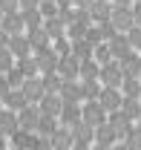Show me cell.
Segmentation results:
<instances>
[{"label": "cell", "instance_id": "1", "mask_svg": "<svg viewBox=\"0 0 141 150\" xmlns=\"http://www.w3.org/2000/svg\"><path fill=\"white\" fill-rule=\"evenodd\" d=\"M109 23L115 26V32H124V35H127V32L135 26V20H133V6H112Z\"/></svg>", "mask_w": 141, "mask_h": 150}, {"label": "cell", "instance_id": "2", "mask_svg": "<svg viewBox=\"0 0 141 150\" xmlns=\"http://www.w3.org/2000/svg\"><path fill=\"white\" fill-rule=\"evenodd\" d=\"M81 118H84V124H89V127L95 130V127L106 124V110L98 101H87V104L81 107Z\"/></svg>", "mask_w": 141, "mask_h": 150}, {"label": "cell", "instance_id": "3", "mask_svg": "<svg viewBox=\"0 0 141 150\" xmlns=\"http://www.w3.org/2000/svg\"><path fill=\"white\" fill-rule=\"evenodd\" d=\"M101 87H115V90H121V81H124V72H121V64L118 61H109L101 67Z\"/></svg>", "mask_w": 141, "mask_h": 150}, {"label": "cell", "instance_id": "4", "mask_svg": "<svg viewBox=\"0 0 141 150\" xmlns=\"http://www.w3.org/2000/svg\"><path fill=\"white\" fill-rule=\"evenodd\" d=\"M58 75L63 78V81H78L81 78V61L72 55H63L61 61H58Z\"/></svg>", "mask_w": 141, "mask_h": 150}, {"label": "cell", "instance_id": "5", "mask_svg": "<svg viewBox=\"0 0 141 150\" xmlns=\"http://www.w3.org/2000/svg\"><path fill=\"white\" fill-rule=\"evenodd\" d=\"M37 121H40V110H37V104H26V107H20V110H18V124H20V130L35 133V130H37Z\"/></svg>", "mask_w": 141, "mask_h": 150}, {"label": "cell", "instance_id": "6", "mask_svg": "<svg viewBox=\"0 0 141 150\" xmlns=\"http://www.w3.org/2000/svg\"><path fill=\"white\" fill-rule=\"evenodd\" d=\"M98 104H101V107L106 110V115H109V112L121 110L124 95H121V90H115V87H104V90H101V95H98Z\"/></svg>", "mask_w": 141, "mask_h": 150}, {"label": "cell", "instance_id": "7", "mask_svg": "<svg viewBox=\"0 0 141 150\" xmlns=\"http://www.w3.org/2000/svg\"><path fill=\"white\" fill-rule=\"evenodd\" d=\"M58 95L63 104H78V101H84V87H81V81H63Z\"/></svg>", "mask_w": 141, "mask_h": 150}, {"label": "cell", "instance_id": "8", "mask_svg": "<svg viewBox=\"0 0 141 150\" xmlns=\"http://www.w3.org/2000/svg\"><path fill=\"white\" fill-rule=\"evenodd\" d=\"M37 110H40V115L58 118L61 110H63V101H61V95H43V98L37 101Z\"/></svg>", "mask_w": 141, "mask_h": 150}, {"label": "cell", "instance_id": "9", "mask_svg": "<svg viewBox=\"0 0 141 150\" xmlns=\"http://www.w3.org/2000/svg\"><path fill=\"white\" fill-rule=\"evenodd\" d=\"M20 90H23V98H26V104H37V101L46 95V93H43V84H40V78H26Z\"/></svg>", "mask_w": 141, "mask_h": 150}, {"label": "cell", "instance_id": "10", "mask_svg": "<svg viewBox=\"0 0 141 150\" xmlns=\"http://www.w3.org/2000/svg\"><path fill=\"white\" fill-rule=\"evenodd\" d=\"M9 52L15 55V61H20V58H32V43H29V38H26V35H12V40H9Z\"/></svg>", "mask_w": 141, "mask_h": 150}, {"label": "cell", "instance_id": "11", "mask_svg": "<svg viewBox=\"0 0 141 150\" xmlns=\"http://www.w3.org/2000/svg\"><path fill=\"white\" fill-rule=\"evenodd\" d=\"M9 142H12V147L15 150H35L37 144V133H29V130H18L9 136Z\"/></svg>", "mask_w": 141, "mask_h": 150}, {"label": "cell", "instance_id": "12", "mask_svg": "<svg viewBox=\"0 0 141 150\" xmlns=\"http://www.w3.org/2000/svg\"><path fill=\"white\" fill-rule=\"evenodd\" d=\"M106 43H109V49H112V58H115V61H124L130 52H135V49L130 46V40H127L124 32H118V35L112 38V40H106Z\"/></svg>", "mask_w": 141, "mask_h": 150}, {"label": "cell", "instance_id": "13", "mask_svg": "<svg viewBox=\"0 0 141 150\" xmlns=\"http://www.w3.org/2000/svg\"><path fill=\"white\" fill-rule=\"evenodd\" d=\"M87 12H89V18H92V23H106L109 15H112V6L106 0H92Z\"/></svg>", "mask_w": 141, "mask_h": 150}, {"label": "cell", "instance_id": "14", "mask_svg": "<svg viewBox=\"0 0 141 150\" xmlns=\"http://www.w3.org/2000/svg\"><path fill=\"white\" fill-rule=\"evenodd\" d=\"M0 29L9 32V35H23V18H20V12L3 15V18H0Z\"/></svg>", "mask_w": 141, "mask_h": 150}, {"label": "cell", "instance_id": "15", "mask_svg": "<svg viewBox=\"0 0 141 150\" xmlns=\"http://www.w3.org/2000/svg\"><path fill=\"white\" fill-rule=\"evenodd\" d=\"M58 118H61V124H63V127H75V124H81V121H84V118H81V104H63V110H61V115H58Z\"/></svg>", "mask_w": 141, "mask_h": 150}, {"label": "cell", "instance_id": "16", "mask_svg": "<svg viewBox=\"0 0 141 150\" xmlns=\"http://www.w3.org/2000/svg\"><path fill=\"white\" fill-rule=\"evenodd\" d=\"M20 130V124H18V112H12V110H0V133L9 139L12 133H18Z\"/></svg>", "mask_w": 141, "mask_h": 150}, {"label": "cell", "instance_id": "17", "mask_svg": "<svg viewBox=\"0 0 141 150\" xmlns=\"http://www.w3.org/2000/svg\"><path fill=\"white\" fill-rule=\"evenodd\" d=\"M49 142H52L55 150H72V144H75V139H72V130H69V127H58V133H55Z\"/></svg>", "mask_w": 141, "mask_h": 150}, {"label": "cell", "instance_id": "18", "mask_svg": "<svg viewBox=\"0 0 141 150\" xmlns=\"http://www.w3.org/2000/svg\"><path fill=\"white\" fill-rule=\"evenodd\" d=\"M20 18H23V32H32L43 26V15L37 9H20Z\"/></svg>", "mask_w": 141, "mask_h": 150}, {"label": "cell", "instance_id": "19", "mask_svg": "<svg viewBox=\"0 0 141 150\" xmlns=\"http://www.w3.org/2000/svg\"><path fill=\"white\" fill-rule=\"evenodd\" d=\"M101 78V64L95 61V58H89V61H81V81L89 84V81H98Z\"/></svg>", "mask_w": 141, "mask_h": 150}, {"label": "cell", "instance_id": "20", "mask_svg": "<svg viewBox=\"0 0 141 150\" xmlns=\"http://www.w3.org/2000/svg\"><path fill=\"white\" fill-rule=\"evenodd\" d=\"M92 43H89L87 38H81V40H72V55L78 58V61H89L92 58Z\"/></svg>", "mask_w": 141, "mask_h": 150}, {"label": "cell", "instance_id": "21", "mask_svg": "<svg viewBox=\"0 0 141 150\" xmlns=\"http://www.w3.org/2000/svg\"><path fill=\"white\" fill-rule=\"evenodd\" d=\"M37 136H43V139H52L55 133H58V118H49V115H40V121H37Z\"/></svg>", "mask_w": 141, "mask_h": 150}, {"label": "cell", "instance_id": "22", "mask_svg": "<svg viewBox=\"0 0 141 150\" xmlns=\"http://www.w3.org/2000/svg\"><path fill=\"white\" fill-rule=\"evenodd\" d=\"M3 104H6V110L18 112L20 107H26V98H23V90H12V93L3 95Z\"/></svg>", "mask_w": 141, "mask_h": 150}, {"label": "cell", "instance_id": "23", "mask_svg": "<svg viewBox=\"0 0 141 150\" xmlns=\"http://www.w3.org/2000/svg\"><path fill=\"white\" fill-rule=\"evenodd\" d=\"M121 95L124 98H141V81L138 78H124L121 81Z\"/></svg>", "mask_w": 141, "mask_h": 150}, {"label": "cell", "instance_id": "24", "mask_svg": "<svg viewBox=\"0 0 141 150\" xmlns=\"http://www.w3.org/2000/svg\"><path fill=\"white\" fill-rule=\"evenodd\" d=\"M121 112L130 118V121H135L141 115V98H124V104H121Z\"/></svg>", "mask_w": 141, "mask_h": 150}, {"label": "cell", "instance_id": "25", "mask_svg": "<svg viewBox=\"0 0 141 150\" xmlns=\"http://www.w3.org/2000/svg\"><path fill=\"white\" fill-rule=\"evenodd\" d=\"M15 67L20 69V75H23V78H35V72H37L35 58H20V61H15Z\"/></svg>", "mask_w": 141, "mask_h": 150}, {"label": "cell", "instance_id": "26", "mask_svg": "<svg viewBox=\"0 0 141 150\" xmlns=\"http://www.w3.org/2000/svg\"><path fill=\"white\" fill-rule=\"evenodd\" d=\"M92 58H95L101 67H104V64H109V61H115V58H112V49H109V43H98V46L92 49Z\"/></svg>", "mask_w": 141, "mask_h": 150}, {"label": "cell", "instance_id": "27", "mask_svg": "<svg viewBox=\"0 0 141 150\" xmlns=\"http://www.w3.org/2000/svg\"><path fill=\"white\" fill-rule=\"evenodd\" d=\"M15 67V55L9 52V46H0V75H6Z\"/></svg>", "mask_w": 141, "mask_h": 150}, {"label": "cell", "instance_id": "28", "mask_svg": "<svg viewBox=\"0 0 141 150\" xmlns=\"http://www.w3.org/2000/svg\"><path fill=\"white\" fill-rule=\"evenodd\" d=\"M37 12L43 15V20H49V18H58V0H40Z\"/></svg>", "mask_w": 141, "mask_h": 150}, {"label": "cell", "instance_id": "29", "mask_svg": "<svg viewBox=\"0 0 141 150\" xmlns=\"http://www.w3.org/2000/svg\"><path fill=\"white\" fill-rule=\"evenodd\" d=\"M127 40H130V46L141 55V29H138V26H133V29L127 32Z\"/></svg>", "mask_w": 141, "mask_h": 150}, {"label": "cell", "instance_id": "30", "mask_svg": "<svg viewBox=\"0 0 141 150\" xmlns=\"http://www.w3.org/2000/svg\"><path fill=\"white\" fill-rule=\"evenodd\" d=\"M124 142H127L133 150H141V127H133V130L127 133V139H124Z\"/></svg>", "mask_w": 141, "mask_h": 150}, {"label": "cell", "instance_id": "31", "mask_svg": "<svg viewBox=\"0 0 141 150\" xmlns=\"http://www.w3.org/2000/svg\"><path fill=\"white\" fill-rule=\"evenodd\" d=\"M0 12H3V15H9V12H20L18 0H0Z\"/></svg>", "mask_w": 141, "mask_h": 150}, {"label": "cell", "instance_id": "32", "mask_svg": "<svg viewBox=\"0 0 141 150\" xmlns=\"http://www.w3.org/2000/svg\"><path fill=\"white\" fill-rule=\"evenodd\" d=\"M35 150H55V147H52V142H49V139L37 136V144H35Z\"/></svg>", "mask_w": 141, "mask_h": 150}, {"label": "cell", "instance_id": "33", "mask_svg": "<svg viewBox=\"0 0 141 150\" xmlns=\"http://www.w3.org/2000/svg\"><path fill=\"white\" fill-rule=\"evenodd\" d=\"M133 20H135V26L141 29V3H133Z\"/></svg>", "mask_w": 141, "mask_h": 150}, {"label": "cell", "instance_id": "34", "mask_svg": "<svg viewBox=\"0 0 141 150\" xmlns=\"http://www.w3.org/2000/svg\"><path fill=\"white\" fill-rule=\"evenodd\" d=\"M18 6H20V9H37L40 0H18Z\"/></svg>", "mask_w": 141, "mask_h": 150}, {"label": "cell", "instance_id": "35", "mask_svg": "<svg viewBox=\"0 0 141 150\" xmlns=\"http://www.w3.org/2000/svg\"><path fill=\"white\" fill-rule=\"evenodd\" d=\"M9 40H12V35H9V32H3V29H0V46H9Z\"/></svg>", "mask_w": 141, "mask_h": 150}, {"label": "cell", "instance_id": "36", "mask_svg": "<svg viewBox=\"0 0 141 150\" xmlns=\"http://www.w3.org/2000/svg\"><path fill=\"white\" fill-rule=\"evenodd\" d=\"M112 150H133V147H130L127 142H118V144H112Z\"/></svg>", "mask_w": 141, "mask_h": 150}, {"label": "cell", "instance_id": "37", "mask_svg": "<svg viewBox=\"0 0 141 150\" xmlns=\"http://www.w3.org/2000/svg\"><path fill=\"white\" fill-rule=\"evenodd\" d=\"M6 144H9V139H6V136L0 133V150H6Z\"/></svg>", "mask_w": 141, "mask_h": 150}, {"label": "cell", "instance_id": "38", "mask_svg": "<svg viewBox=\"0 0 141 150\" xmlns=\"http://www.w3.org/2000/svg\"><path fill=\"white\" fill-rule=\"evenodd\" d=\"M92 150H112V147H104V144H95Z\"/></svg>", "mask_w": 141, "mask_h": 150}, {"label": "cell", "instance_id": "39", "mask_svg": "<svg viewBox=\"0 0 141 150\" xmlns=\"http://www.w3.org/2000/svg\"><path fill=\"white\" fill-rule=\"evenodd\" d=\"M0 110H3V98H0Z\"/></svg>", "mask_w": 141, "mask_h": 150}, {"label": "cell", "instance_id": "40", "mask_svg": "<svg viewBox=\"0 0 141 150\" xmlns=\"http://www.w3.org/2000/svg\"><path fill=\"white\" fill-rule=\"evenodd\" d=\"M0 18H3V12H0Z\"/></svg>", "mask_w": 141, "mask_h": 150}, {"label": "cell", "instance_id": "41", "mask_svg": "<svg viewBox=\"0 0 141 150\" xmlns=\"http://www.w3.org/2000/svg\"><path fill=\"white\" fill-rule=\"evenodd\" d=\"M135 3H141V0H135Z\"/></svg>", "mask_w": 141, "mask_h": 150}]
</instances>
